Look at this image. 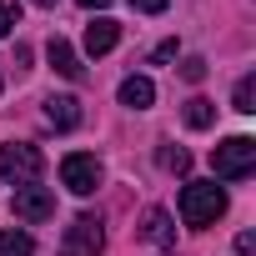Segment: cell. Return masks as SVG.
Listing matches in <instances>:
<instances>
[{
	"instance_id": "obj_1",
	"label": "cell",
	"mask_w": 256,
	"mask_h": 256,
	"mask_svg": "<svg viewBox=\"0 0 256 256\" xmlns=\"http://www.w3.org/2000/svg\"><path fill=\"white\" fill-rule=\"evenodd\" d=\"M221 211H226V191L216 181H186V191H181V221L186 226H216Z\"/></svg>"
},
{
	"instance_id": "obj_2",
	"label": "cell",
	"mask_w": 256,
	"mask_h": 256,
	"mask_svg": "<svg viewBox=\"0 0 256 256\" xmlns=\"http://www.w3.org/2000/svg\"><path fill=\"white\" fill-rule=\"evenodd\" d=\"M40 171H46L40 146H30V141H10V146H0V181H6V186H30Z\"/></svg>"
},
{
	"instance_id": "obj_3",
	"label": "cell",
	"mask_w": 256,
	"mask_h": 256,
	"mask_svg": "<svg viewBox=\"0 0 256 256\" xmlns=\"http://www.w3.org/2000/svg\"><path fill=\"white\" fill-rule=\"evenodd\" d=\"M211 171H216L221 181L251 176V171H256V141H251V136H226V141L211 151Z\"/></svg>"
},
{
	"instance_id": "obj_4",
	"label": "cell",
	"mask_w": 256,
	"mask_h": 256,
	"mask_svg": "<svg viewBox=\"0 0 256 256\" xmlns=\"http://www.w3.org/2000/svg\"><path fill=\"white\" fill-rule=\"evenodd\" d=\"M100 161L96 156H86V151H70L66 161H60V186L70 191V196H90L96 186H100Z\"/></svg>"
},
{
	"instance_id": "obj_5",
	"label": "cell",
	"mask_w": 256,
	"mask_h": 256,
	"mask_svg": "<svg viewBox=\"0 0 256 256\" xmlns=\"http://www.w3.org/2000/svg\"><path fill=\"white\" fill-rule=\"evenodd\" d=\"M106 251V231L96 216H76L60 236V256H100Z\"/></svg>"
},
{
	"instance_id": "obj_6",
	"label": "cell",
	"mask_w": 256,
	"mask_h": 256,
	"mask_svg": "<svg viewBox=\"0 0 256 256\" xmlns=\"http://www.w3.org/2000/svg\"><path fill=\"white\" fill-rule=\"evenodd\" d=\"M16 216L30 221V226H36V221H50V216H56V196H50L46 186H36V181H30V186H16Z\"/></svg>"
},
{
	"instance_id": "obj_7",
	"label": "cell",
	"mask_w": 256,
	"mask_h": 256,
	"mask_svg": "<svg viewBox=\"0 0 256 256\" xmlns=\"http://www.w3.org/2000/svg\"><path fill=\"white\" fill-rule=\"evenodd\" d=\"M141 236H146L151 246H161V251H171V246H176V221H171V211H161V206H151V211H146V221H141Z\"/></svg>"
},
{
	"instance_id": "obj_8",
	"label": "cell",
	"mask_w": 256,
	"mask_h": 256,
	"mask_svg": "<svg viewBox=\"0 0 256 256\" xmlns=\"http://www.w3.org/2000/svg\"><path fill=\"white\" fill-rule=\"evenodd\" d=\"M151 100H156L151 76H126V80H120V106H126V110H151Z\"/></svg>"
},
{
	"instance_id": "obj_9",
	"label": "cell",
	"mask_w": 256,
	"mask_h": 256,
	"mask_svg": "<svg viewBox=\"0 0 256 256\" xmlns=\"http://www.w3.org/2000/svg\"><path fill=\"white\" fill-rule=\"evenodd\" d=\"M46 120L56 126V131H76L80 126V100L76 96H50L46 100Z\"/></svg>"
},
{
	"instance_id": "obj_10",
	"label": "cell",
	"mask_w": 256,
	"mask_h": 256,
	"mask_svg": "<svg viewBox=\"0 0 256 256\" xmlns=\"http://www.w3.org/2000/svg\"><path fill=\"white\" fill-rule=\"evenodd\" d=\"M116 40H120V26H116V20L96 16V20L86 26V50H90V56H106V50H116Z\"/></svg>"
},
{
	"instance_id": "obj_11",
	"label": "cell",
	"mask_w": 256,
	"mask_h": 256,
	"mask_svg": "<svg viewBox=\"0 0 256 256\" xmlns=\"http://www.w3.org/2000/svg\"><path fill=\"white\" fill-rule=\"evenodd\" d=\"M46 56H50V66H56V70H60L66 80H80V76H86V66L76 60V50H70V40H66V36H50Z\"/></svg>"
},
{
	"instance_id": "obj_12",
	"label": "cell",
	"mask_w": 256,
	"mask_h": 256,
	"mask_svg": "<svg viewBox=\"0 0 256 256\" xmlns=\"http://www.w3.org/2000/svg\"><path fill=\"white\" fill-rule=\"evenodd\" d=\"M181 116H186V126H191V131H206V126H211V120H216V106H211V100H206V96H191V100H186V110H181Z\"/></svg>"
},
{
	"instance_id": "obj_13",
	"label": "cell",
	"mask_w": 256,
	"mask_h": 256,
	"mask_svg": "<svg viewBox=\"0 0 256 256\" xmlns=\"http://www.w3.org/2000/svg\"><path fill=\"white\" fill-rule=\"evenodd\" d=\"M0 256H36V241H30V231H0Z\"/></svg>"
},
{
	"instance_id": "obj_14",
	"label": "cell",
	"mask_w": 256,
	"mask_h": 256,
	"mask_svg": "<svg viewBox=\"0 0 256 256\" xmlns=\"http://www.w3.org/2000/svg\"><path fill=\"white\" fill-rule=\"evenodd\" d=\"M231 106H236L241 116H251V110H256V76H241V80H236V90H231Z\"/></svg>"
},
{
	"instance_id": "obj_15",
	"label": "cell",
	"mask_w": 256,
	"mask_h": 256,
	"mask_svg": "<svg viewBox=\"0 0 256 256\" xmlns=\"http://www.w3.org/2000/svg\"><path fill=\"white\" fill-rule=\"evenodd\" d=\"M16 26H20V10H16V0H0V40H6Z\"/></svg>"
},
{
	"instance_id": "obj_16",
	"label": "cell",
	"mask_w": 256,
	"mask_h": 256,
	"mask_svg": "<svg viewBox=\"0 0 256 256\" xmlns=\"http://www.w3.org/2000/svg\"><path fill=\"white\" fill-rule=\"evenodd\" d=\"M161 166H166V171H186L191 156H186V151H161Z\"/></svg>"
},
{
	"instance_id": "obj_17",
	"label": "cell",
	"mask_w": 256,
	"mask_h": 256,
	"mask_svg": "<svg viewBox=\"0 0 256 256\" xmlns=\"http://www.w3.org/2000/svg\"><path fill=\"white\" fill-rule=\"evenodd\" d=\"M181 76H186V80H201V76H206V60H201V56H186Z\"/></svg>"
},
{
	"instance_id": "obj_18",
	"label": "cell",
	"mask_w": 256,
	"mask_h": 256,
	"mask_svg": "<svg viewBox=\"0 0 256 256\" xmlns=\"http://www.w3.org/2000/svg\"><path fill=\"white\" fill-rule=\"evenodd\" d=\"M131 6H136V10H141V16H161V10H166V6H171V0H131Z\"/></svg>"
},
{
	"instance_id": "obj_19",
	"label": "cell",
	"mask_w": 256,
	"mask_h": 256,
	"mask_svg": "<svg viewBox=\"0 0 256 256\" xmlns=\"http://www.w3.org/2000/svg\"><path fill=\"white\" fill-rule=\"evenodd\" d=\"M236 251H241V256H251V251H256V236H251V231H241V236H236Z\"/></svg>"
},
{
	"instance_id": "obj_20",
	"label": "cell",
	"mask_w": 256,
	"mask_h": 256,
	"mask_svg": "<svg viewBox=\"0 0 256 256\" xmlns=\"http://www.w3.org/2000/svg\"><path fill=\"white\" fill-rule=\"evenodd\" d=\"M76 6H86V10H106L110 0H76Z\"/></svg>"
},
{
	"instance_id": "obj_21",
	"label": "cell",
	"mask_w": 256,
	"mask_h": 256,
	"mask_svg": "<svg viewBox=\"0 0 256 256\" xmlns=\"http://www.w3.org/2000/svg\"><path fill=\"white\" fill-rule=\"evenodd\" d=\"M36 6H46V10H50V6H56V0H36Z\"/></svg>"
}]
</instances>
